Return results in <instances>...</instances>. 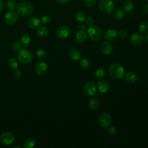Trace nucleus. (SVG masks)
<instances>
[{
  "mask_svg": "<svg viewBox=\"0 0 148 148\" xmlns=\"http://www.w3.org/2000/svg\"><path fill=\"white\" fill-rule=\"evenodd\" d=\"M108 73L111 78L117 80L120 79L123 77L125 73V70L121 64L119 63H114L109 66Z\"/></svg>",
  "mask_w": 148,
  "mask_h": 148,
  "instance_id": "nucleus-1",
  "label": "nucleus"
},
{
  "mask_svg": "<svg viewBox=\"0 0 148 148\" xmlns=\"http://www.w3.org/2000/svg\"><path fill=\"white\" fill-rule=\"evenodd\" d=\"M17 12L21 16L26 17L29 16L34 10L32 5L27 1L20 2L17 6Z\"/></svg>",
  "mask_w": 148,
  "mask_h": 148,
  "instance_id": "nucleus-2",
  "label": "nucleus"
},
{
  "mask_svg": "<svg viewBox=\"0 0 148 148\" xmlns=\"http://www.w3.org/2000/svg\"><path fill=\"white\" fill-rule=\"evenodd\" d=\"M87 34L89 38L95 42L100 40L103 36L102 29L99 27L95 25L90 27L87 30Z\"/></svg>",
  "mask_w": 148,
  "mask_h": 148,
  "instance_id": "nucleus-3",
  "label": "nucleus"
},
{
  "mask_svg": "<svg viewBox=\"0 0 148 148\" xmlns=\"http://www.w3.org/2000/svg\"><path fill=\"white\" fill-rule=\"evenodd\" d=\"M18 61L24 64H28L33 60V54L31 51L27 49H21L18 51L17 56Z\"/></svg>",
  "mask_w": 148,
  "mask_h": 148,
  "instance_id": "nucleus-4",
  "label": "nucleus"
},
{
  "mask_svg": "<svg viewBox=\"0 0 148 148\" xmlns=\"http://www.w3.org/2000/svg\"><path fill=\"white\" fill-rule=\"evenodd\" d=\"M98 8L102 13L109 14L113 12L114 4L112 0H101L98 3Z\"/></svg>",
  "mask_w": 148,
  "mask_h": 148,
  "instance_id": "nucleus-5",
  "label": "nucleus"
},
{
  "mask_svg": "<svg viewBox=\"0 0 148 148\" xmlns=\"http://www.w3.org/2000/svg\"><path fill=\"white\" fill-rule=\"evenodd\" d=\"M97 90V87L95 83L92 80H88L86 82L83 86L84 93L88 96L94 95Z\"/></svg>",
  "mask_w": 148,
  "mask_h": 148,
  "instance_id": "nucleus-6",
  "label": "nucleus"
},
{
  "mask_svg": "<svg viewBox=\"0 0 148 148\" xmlns=\"http://www.w3.org/2000/svg\"><path fill=\"white\" fill-rule=\"evenodd\" d=\"M15 140V136L9 131H6L1 135L0 137L1 142L5 145H9L12 144Z\"/></svg>",
  "mask_w": 148,
  "mask_h": 148,
  "instance_id": "nucleus-7",
  "label": "nucleus"
},
{
  "mask_svg": "<svg viewBox=\"0 0 148 148\" xmlns=\"http://www.w3.org/2000/svg\"><path fill=\"white\" fill-rule=\"evenodd\" d=\"M5 20L9 25H13L18 20V14L14 10L8 11L5 16Z\"/></svg>",
  "mask_w": 148,
  "mask_h": 148,
  "instance_id": "nucleus-8",
  "label": "nucleus"
},
{
  "mask_svg": "<svg viewBox=\"0 0 148 148\" xmlns=\"http://www.w3.org/2000/svg\"><path fill=\"white\" fill-rule=\"evenodd\" d=\"M112 122L110 116L108 113L101 114L98 118V123L102 127L106 128L109 126Z\"/></svg>",
  "mask_w": 148,
  "mask_h": 148,
  "instance_id": "nucleus-9",
  "label": "nucleus"
},
{
  "mask_svg": "<svg viewBox=\"0 0 148 148\" xmlns=\"http://www.w3.org/2000/svg\"><path fill=\"white\" fill-rule=\"evenodd\" d=\"M71 34V30L67 26H61L58 28L56 31V36L58 38L64 39L67 38Z\"/></svg>",
  "mask_w": 148,
  "mask_h": 148,
  "instance_id": "nucleus-10",
  "label": "nucleus"
},
{
  "mask_svg": "<svg viewBox=\"0 0 148 148\" xmlns=\"http://www.w3.org/2000/svg\"><path fill=\"white\" fill-rule=\"evenodd\" d=\"M130 43L134 46H139L143 42V36L141 33L135 32L133 34L130 38Z\"/></svg>",
  "mask_w": 148,
  "mask_h": 148,
  "instance_id": "nucleus-11",
  "label": "nucleus"
},
{
  "mask_svg": "<svg viewBox=\"0 0 148 148\" xmlns=\"http://www.w3.org/2000/svg\"><path fill=\"white\" fill-rule=\"evenodd\" d=\"M35 70L38 75H43L47 72V65L44 61H39L35 65Z\"/></svg>",
  "mask_w": 148,
  "mask_h": 148,
  "instance_id": "nucleus-12",
  "label": "nucleus"
},
{
  "mask_svg": "<svg viewBox=\"0 0 148 148\" xmlns=\"http://www.w3.org/2000/svg\"><path fill=\"white\" fill-rule=\"evenodd\" d=\"M101 51L104 55H109L113 51L112 45L108 42H103L101 45Z\"/></svg>",
  "mask_w": 148,
  "mask_h": 148,
  "instance_id": "nucleus-13",
  "label": "nucleus"
},
{
  "mask_svg": "<svg viewBox=\"0 0 148 148\" xmlns=\"http://www.w3.org/2000/svg\"><path fill=\"white\" fill-rule=\"evenodd\" d=\"M69 57L73 61H77L81 58V53L76 48H72L69 51Z\"/></svg>",
  "mask_w": 148,
  "mask_h": 148,
  "instance_id": "nucleus-14",
  "label": "nucleus"
},
{
  "mask_svg": "<svg viewBox=\"0 0 148 148\" xmlns=\"http://www.w3.org/2000/svg\"><path fill=\"white\" fill-rule=\"evenodd\" d=\"M97 87L98 90L102 92L105 93L108 91L109 88V84L108 81L105 80H99L97 83Z\"/></svg>",
  "mask_w": 148,
  "mask_h": 148,
  "instance_id": "nucleus-15",
  "label": "nucleus"
},
{
  "mask_svg": "<svg viewBox=\"0 0 148 148\" xmlns=\"http://www.w3.org/2000/svg\"><path fill=\"white\" fill-rule=\"evenodd\" d=\"M105 39L108 41H113L117 36V32L113 29L107 30L105 33Z\"/></svg>",
  "mask_w": 148,
  "mask_h": 148,
  "instance_id": "nucleus-16",
  "label": "nucleus"
},
{
  "mask_svg": "<svg viewBox=\"0 0 148 148\" xmlns=\"http://www.w3.org/2000/svg\"><path fill=\"white\" fill-rule=\"evenodd\" d=\"M76 40L80 43H84L87 39V33L84 30L80 29L75 35Z\"/></svg>",
  "mask_w": 148,
  "mask_h": 148,
  "instance_id": "nucleus-17",
  "label": "nucleus"
},
{
  "mask_svg": "<svg viewBox=\"0 0 148 148\" xmlns=\"http://www.w3.org/2000/svg\"><path fill=\"white\" fill-rule=\"evenodd\" d=\"M40 24V20L36 17H32L28 20V25L31 29L37 28Z\"/></svg>",
  "mask_w": 148,
  "mask_h": 148,
  "instance_id": "nucleus-18",
  "label": "nucleus"
},
{
  "mask_svg": "<svg viewBox=\"0 0 148 148\" xmlns=\"http://www.w3.org/2000/svg\"><path fill=\"white\" fill-rule=\"evenodd\" d=\"M125 80L131 83H135L137 80H138V75L136 74V73L131 71V72H128V73H126L125 75Z\"/></svg>",
  "mask_w": 148,
  "mask_h": 148,
  "instance_id": "nucleus-19",
  "label": "nucleus"
},
{
  "mask_svg": "<svg viewBox=\"0 0 148 148\" xmlns=\"http://www.w3.org/2000/svg\"><path fill=\"white\" fill-rule=\"evenodd\" d=\"M122 9L124 12H130L134 9V3L131 0H125L122 5Z\"/></svg>",
  "mask_w": 148,
  "mask_h": 148,
  "instance_id": "nucleus-20",
  "label": "nucleus"
},
{
  "mask_svg": "<svg viewBox=\"0 0 148 148\" xmlns=\"http://www.w3.org/2000/svg\"><path fill=\"white\" fill-rule=\"evenodd\" d=\"M20 44L24 47H27L29 46L30 43L29 36L27 34H23L21 36L20 40Z\"/></svg>",
  "mask_w": 148,
  "mask_h": 148,
  "instance_id": "nucleus-21",
  "label": "nucleus"
},
{
  "mask_svg": "<svg viewBox=\"0 0 148 148\" xmlns=\"http://www.w3.org/2000/svg\"><path fill=\"white\" fill-rule=\"evenodd\" d=\"M94 76L97 79H102L106 75V71L103 68H99L95 70L94 72Z\"/></svg>",
  "mask_w": 148,
  "mask_h": 148,
  "instance_id": "nucleus-22",
  "label": "nucleus"
},
{
  "mask_svg": "<svg viewBox=\"0 0 148 148\" xmlns=\"http://www.w3.org/2000/svg\"><path fill=\"white\" fill-rule=\"evenodd\" d=\"M88 106L92 110H96L99 106V102L96 98H92L88 102Z\"/></svg>",
  "mask_w": 148,
  "mask_h": 148,
  "instance_id": "nucleus-23",
  "label": "nucleus"
},
{
  "mask_svg": "<svg viewBox=\"0 0 148 148\" xmlns=\"http://www.w3.org/2000/svg\"><path fill=\"white\" fill-rule=\"evenodd\" d=\"M124 16V12L123 9L117 8L116 9L113 13V17L115 20L121 19Z\"/></svg>",
  "mask_w": 148,
  "mask_h": 148,
  "instance_id": "nucleus-24",
  "label": "nucleus"
},
{
  "mask_svg": "<svg viewBox=\"0 0 148 148\" xmlns=\"http://www.w3.org/2000/svg\"><path fill=\"white\" fill-rule=\"evenodd\" d=\"M37 33L42 38H45L49 34V30L45 26H40L38 28Z\"/></svg>",
  "mask_w": 148,
  "mask_h": 148,
  "instance_id": "nucleus-25",
  "label": "nucleus"
},
{
  "mask_svg": "<svg viewBox=\"0 0 148 148\" xmlns=\"http://www.w3.org/2000/svg\"><path fill=\"white\" fill-rule=\"evenodd\" d=\"M139 29L142 34L148 33V22L146 21L141 22L139 26Z\"/></svg>",
  "mask_w": 148,
  "mask_h": 148,
  "instance_id": "nucleus-26",
  "label": "nucleus"
},
{
  "mask_svg": "<svg viewBox=\"0 0 148 148\" xmlns=\"http://www.w3.org/2000/svg\"><path fill=\"white\" fill-rule=\"evenodd\" d=\"M79 64L81 68L84 69H88L90 66V62L89 60L85 58H82L79 60Z\"/></svg>",
  "mask_w": 148,
  "mask_h": 148,
  "instance_id": "nucleus-27",
  "label": "nucleus"
},
{
  "mask_svg": "<svg viewBox=\"0 0 148 148\" xmlns=\"http://www.w3.org/2000/svg\"><path fill=\"white\" fill-rule=\"evenodd\" d=\"M75 18L79 22H84L86 21V16L83 12L78 11L75 14Z\"/></svg>",
  "mask_w": 148,
  "mask_h": 148,
  "instance_id": "nucleus-28",
  "label": "nucleus"
},
{
  "mask_svg": "<svg viewBox=\"0 0 148 148\" xmlns=\"http://www.w3.org/2000/svg\"><path fill=\"white\" fill-rule=\"evenodd\" d=\"M8 64L10 67H11L12 68H13L14 69H17L18 67V62H17V60L15 58L12 57V58H9L8 60Z\"/></svg>",
  "mask_w": 148,
  "mask_h": 148,
  "instance_id": "nucleus-29",
  "label": "nucleus"
},
{
  "mask_svg": "<svg viewBox=\"0 0 148 148\" xmlns=\"http://www.w3.org/2000/svg\"><path fill=\"white\" fill-rule=\"evenodd\" d=\"M35 145V140L29 138V139H27L24 142V143L23 144V147L24 148H32V147H34Z\"/></svg>",
  "mask_w": 148,
  "mask_h": 148,
  "instance_id": "nucleus-30",
  "label": "nucleus"
},
{
  "mask_svg": "<svg viewBox=\"0 0 148 148\" xmlns=\"http://www.w3.org/2000/svg\"><path fill=\"white\" fill-rule=\"evenodd\" d=\"M8 8L10 10H14L17 8V2L16 0H9L7 3Z\"/></svg>",
  "mask_w": 148,
  "mask_h": 148,
  "instance_id": "nucleus-31",
  "label": "nucleus"
},
{
  "mask_svg": "<svg viewBox=\"0 0 148 148\" xmlns=\"http://www.w3.org/2000/svg\"><path fill=\"white\" fill-rule=\"evenodd\" d=\"M36 56L39 60H45L46 57V53L43 49H39L36 51Z\"/></svg>",
  "mask_w": 148,
  "mask_h": 148,
  "instance_id": "nucleus-32",
  "label": "nucleus"
},
{
  "mask_svg": "<svg viewBox=\"0 0 148 148\" xmlns=\"http://www.w3.org/2000/svg\"><path fill=\"white\" fill-rule=\"evenodd\" d=\"M21 45L20 44V43H18L17 42H14L12 44V49L13 51L16 52H18L20 50H21Z\"/></svg>",
  "mask_w": 148,
  "mask_h": 148,
  "instance_id": "nucleus-33",
  "label": "nucleus"
},
{
  "mask_svg": "<svg viewBox=\"0 0 148 148\" xmlns=\"http://www.w3.org/2000/svg\"><path fill=\"white\" fill-rule=\"evenodd\" d=\"M84 5L87 8H92L96 3V0H83Z\"/></svg>",
  "mask_w": 148,
  "mask_h": 148,
  "instance_id": "nucleus-34",
  "label": "nucleus"
},
{
  "mask_svg": "<svg viewBox=\"0 0 148 148\" xmlns=\"http://www.w3.org/2000/svg\"><path fill=\"white\" fill-rule=\"evenodd\" d=\"M86 23L87 25L89 27H92V26H93L94 25L95 20H94V19L92 17L88 16V17H86Z\"/></svg>",
  "mask_w": 148,
  "mask_h": 148,
  "instance_id": "nucleus-35",
  "label": "nucleus"
},
{
  "mask_svg": "<svg viewBox=\"0 0 148 148\" xmlns=\"http://www.w3.org/2000/svg\"><path fill=\"white\" fill-rule=\"evenodd\" d=\"M107 131L110 135H114L116 133V129L113 126H108Z\"/></svg>",
  "mask_w": 148,
  "mask_h": 148,
  "instance_id": "nucleus-36",
  "label": "nucleus"
},
{
  "mask_svg": "<svg viewBox=\"0 0 148 148\" xmlns=\"http://www.w3.org/2000/svg\"><path fill=\"white\" fill-rule=\"evenodd\" d=\"M127 35V32L125 30H124V29H121L120 30L118 33H117V35L119 36V37L121 39H123V38H125L126 37Z\"/></svg>",
  "mask_w": 148,
  "mask_h": 148,
  "instance_id": "nucleus-37",
  "label": "nucleus"
},
{
  "mask_svg": "<svg viewBox=\"0 0 148 148\" xmlns=\"http://www.w3.org/2000/svg\"><path fill=\"white\" fill-rule=\"evenodd\" d=\"M41 21H42V23H43L45 24H47L50 22L51 18L49 16H43L41 18Z\"/></svg>",
  "mask_w": 148,
  "mask_h": 148,
  "instance_id": "nucleus-38",
  "label": "nucleus"
},
{
  "mask_svg": "<svg viewBox=\"0 0 148 148\" xmlns=\"http://www.w3.org/2000/svg\"><path fill=\"white\" fill-rule=\"evenodd\" d=\"M21 74H22V73H21V71L20 70V69H15V70H14V72H13V76L16 77V78H19V77H21Z\"/></svg>",
  "mask_w": 148,
  "mask_h": 148,
  "instance_id": "nucleus-39",
  "label": "nucleus"
},
{
  "mask_svg": "<svg viewBox=\"0 0 148 148\" xmlns=\"http://www.w3.org/2000/svg\"><path fill=\"white\" fill-rule=\"evenodd\" d=\"M142 10L145 13H148V3H146L142 6Z\"/></svg>",
  "mask_w": 148,
  "mask_h": 148,
  "instance_id": "nucleus-40",
  "label": "nucleus"
},
{
  "mask_svg": "<svg viewBox=\"0 0 148 148\" xmlns=\"http://www.w3.org/2000/svg\"><path fill=\"white\" fill-rule=\"evenodd\" d=\"M79 28L80 29L85 31L87 28V24H82L79 25Z\"/></svg>",
  "mask_w": 148,
  "mask_h": 148,
  "instance_id": "nucleus-41",
  "label": "nucleus"
},
{
  "mask_svg": "<svg viewBox=\"0 0 148 148\" xmlns=\"http://www.w3.org/2000/svg\"><path fill=\"white\" fill-rule=\"evenodd\" d=\"M60 3H66L70 0H56Z\"/></svg>",
  "mask_w": 148,
  "mask_h": 148,
  "instance_id": "nucleus-42",
  "label": "nucleus"
},
{
  "mask_svg": "<svg viewBox=\"0 0 148 148\" xmlns=\"http://www.w3.org/2000/svg\"><path fill=\"white\" fill-rule=\"evenodd\" d=\"M3 8V2H2V0H0V13H1V12L2 11Z\"/></svg>",
  "mask_w": 148,
  "mask_h": 148,
  "instance_id": "nucleus-43",
  "label": "nucleus"
},
{
  "mask_svg": "<svg viewBox=\"0 0 148 148\" xmlns=\"http://www.w3.org/2000/svg\"><path fill=\"white\" fill-rule=\"evenodd\" d=\"M143 40L148 43V34H146V35L143 36Z\"/></svg>",
  "mask_w": 148,
  "mask_h": 148,
  "instance_id": "nucleus-44",
  "label": "nucleus"
},
{
  "mask_svg": "<svg viewBox=\"0 0 148 148\" xmlns=\"http://www.w3.org/2000/svg\"><path fill=\"white\" fill-rule=\"evenodd\" d=\"M113 2H117L119 0H112Z\"/></svg>",
  "mask_w": 148,
  "mask_h": 148,
  "instance_id": "nucleus-45",
  "label": "nucleus"
},
{
  "mask_svg": "<svg viewBox=\"0 0 148 148\" xmlns=\"http://www.w3.org/2000/svg\"><path fill=\"white\" fill-rule=\"evenodd\" d=\"M16 147H18V148H21V146H15V147H14L13 148H16Z\"/></svg>",
  "mask_w": 148,
  "mask_h": 148,
  "instance_id": "nucleus-46",
  "label": "nucleus"
},
{
  "mask_svg": "<svg viewBox=\"0 0 148 148\" xmlns=\"http://www.w3.org/2000/svg\"><path fill=\"white\" fill-rule=\"evenodd\" d=\"M146 1H147V2H148V0H146Z\"/></svg>",
  "mask_w": 148,
  "mask_h": 148,
  "instance_id": "nucleus-47",
  "label": "nucleus"
},
{
  "mask_svg": "<svg viewBox=\"0 0 148 148\" xmlns=\"http://www.w3.org/2000/svg\"><path fill=\"white\" fill-rule=\"evenodd\" d=\"M0 47H1V45H0Z\"/></svg>",
  "mask_w": 148,
  "mask_h": 148,
  "instance_id": "nucleus-48",
  "label": "nucleus"
},
{
  "mask_svg": "<svg viewBox=\"0 0 148 148\" xmlns=\"http://www.w3.org/2000/svg\"></svg>",
  "mask_w": 148,
  "mask_h": 148,
  "instance_id": "nucleus-49",
  "label": "nucleus"
}]
</instances>
